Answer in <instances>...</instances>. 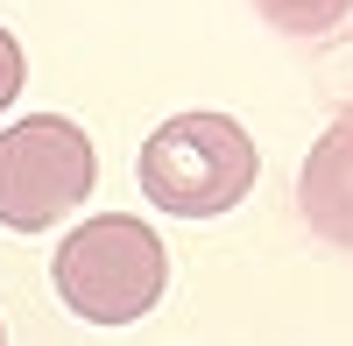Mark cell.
<instances>
[{
  "mask_svg": "<svg viewBox=\"0 0 353 346\" xmlns=\"http://www.w3.org/2000/svg\"><path fill=\"white\" fill-rule=\"evenodd\" d=\"M50 276H57L64 311H78L85 325H134L141 311L163 304L170 254L156 241V226H141L128 212H106V219H85L57 241Z\"/></svg>",
  "mask_w": 353,
  "mask_h": 346,
  "instance_id": "1",
  "label": "cell"
},
{
  "mask_svg": "<svg viewBox=\"0 0 353 346\" xmlns=\"http://www.w3.org/2000/svg\"><path fill=\"white\" fill-rule=\"evenodd\" d=\"M14 92H21V43L0 28V106H14Z\"/></svg>",
  "mask_w": 353,
  "mask_h": 346,
  "instance_id": "6",
  "label": "cell"
},
{
  "mask_svg": "<svg viewBox=\"0 0 353 346\" xmlns=\"http://www.w3.org/2000/svg\"><path fill=\"white\" fill-rule=\"evenodd\" d=\"M304 212L325 241L353 247V113H339L304 163Z\"/></svg>",
  "mask_w": 353,
  "mask_h": 346,
  "instance_id": "4",
  "label": "cell"
},
{
  "mask_svg": "<svg viewBox=\"0 0 353 346\" xmlns=\"http://www.w3.org/2000/svg\"><path fill=\"white\" fill-rule=\"evenodd\" d=\"M92 177H99V163H92L85 128L57 121V113H28L0 134V226L43 234L71 205L92 198Z\"/></svg>",
  "mask_w": 353,
  "mask_h": 346,
  "instance_id": "3",
  "label": "cell"
},
{
  "mask_svg": "<svg viewBox=\"0 0 353 346\" xmlns=\"http://www.w3.org/2000/svg\"><path fill=\"white\" fill-rule=\"evenodd\" d=\"M346 8L353 0H254V14L283 36H325V28L346 21Z\"/></svg>",
  "mask_w": 353,
  "mask_h": 346,
  "instance_id": "5",
  "label": "cell"
},
{
  "mask_svg": "<svg viewBox=\"0 0 353 346\" xmlns=\"http://www.w3.org/2000/svg\"><path fill=\"white\" fill-rule=\"evenodd\" d=\"M254 191V141L226 113H176L141 141V198L170 219H219Z\"/></svg>",
  "mask_w": 353,
  "mask_h": 346,
  "instance_id": "2",
  "label": "cell"
}]
</instances>
